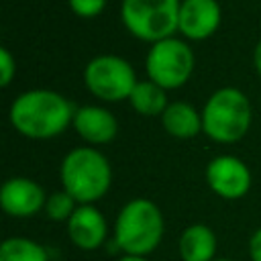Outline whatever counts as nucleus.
Returning <instances> with one entry per match:
<instances>
[{"instance_id": "obj_1", "label": "nucleus", "mask_w": 261, "mask_h": 261, "mask_svg": "<svg viewBox=\"0 0 261 261\" xmlns=\"http://www.w3.org/2000/svg\"><path fill=\"white\" fill-rule=\"evenodd\" d=\"M73 106L51 90L22 92L10 106L12 126L29 139H51L73 122Z\"/></svg>"}, {"instance_id": "obj_2", "label": "nucleus", "mask_w": 261, "mask_h": 261, "mask_svg": "<svg viewBox=\"0 0 261 261\" xmlns=\"http://www.w3.org/2000/svg\"><path fill=\"white\" fill-rule=\"evenodd\" d=\"M165 222L159 206L147 198H135L122 206L114 224V243L124 255L147 257L163 239Z\"/></svg>"}, {"instance_id": "obj_3", "label": "nucleus", "mask_w": 261, "mask_h": 261, "mask_svg": "<svg viewBox=\"0 0 261 261\" xmlns=\"http://www.w3.org/2000/svg\"><path fill=\"white\" fill-rule=\"evenodd\" d=\"M59 177L63 190L77 204H92L108 192L112 169L100 151L92 147H77L63 157Z\"/></svg>"}, {"instance_id": "obj_4", "label": "nucleus", "mask_w": 261, "mask_h": 261, "mask_svg": "<svg viewBox=\"0 0 261 261\" xmlns=\"http://www.w3.org/2000/svg\"><path fill=\"white\" fill-rule=\"evenodd\" d=\"M251 124V104L237 88L216 90L204 104L202 130L218 143H234L243 139Z\"/></svg>"}, {"instance_id": "obj_5", "label": "nucleus", "mask_w": 261, "mask_h": 261, "mask_svg": "<svg viewBox=\"0 0 261 261\" xmlns=\"http://www.w3.org/2000/svg\"><path fill=\"white\" fill-rule=\"evenodd\" d=\"M179 6V0H122L120 16L130 35L157 43L177 31Z\"/></svg>"}, {"instance_id": "obj_6", "label": "nucleus", "mask_w": 261, "mask_h": 261, "mask_svg": "<svg viewBox=\"0 0 261 261\" xmlns=\"http://www.w3.org/2000/svg\"><path fill=\"white\" fill-rule=\"evenodd\" d=\"M145 65L151 82H155L163 90H173L190 80L194 71V53L184 41L169 37L153 43L147 53Z\"/></svg>"}, {"instance_id": "obj_7", "label": "nucleus", "mask_w": 261, "mask_h": 261, "mask_svg": "<svg viewBox=\"0 0 261 261\" xmlns=\"http://www.w3.org/2000/svg\"><path fill=\"white\" fill-rule=\"evenodd\" d=\"M84 82L88 90L108 102L130 98L137 80L130 63L118 55H98L84 69Z\"/></svg>"}, {"instance_id": "obj_8", "label": "nucleus", "mask_w": 261, "mask_h": 261, "mask_svg": "<svg viewBox=\"0 0 261 261\" xmlns=\"http://www.w3.org/2000/svg\"><path fill=\"white\" fill-rule=\"evenodd\" d=\"M206 181L216 196L239 200L251 188V171L239 157L220 155L206 165Z\"/></svg>"}, {"instance_id": "obj_9", "label": "nucleus", "mask_w": 261, "mask_h": 261, "mask_svg": "<svg viewBox=\"0 0 261 261\" xmlns=\"http://www.w3.org/2000/svg\"><path fill=\"white\" fill-rule=\"evenodd\" d=\"M47 196L43 188L29 177H10L0 190V206L8 216L27 218L45 210Z\"/></svg>"}, {"instance_id": "obj_10", "label": "nucleus", "mask_w": 261, "mask_h": 261, "mask_svg": "<svg viewBox=\"0 0 261 261\" xmlns=\"http://www.w3.org/2000/svg\"><path fill=\"white\" fill-rule=\"evenodd\" d=\"M67 234L77 249L96 251L106 243L108 224L104 214L92 204H80L67 220Z\"/></svg>"}, {"instance_id": "obj_11", "label": "nucleus", "mask_w": 261, "mask_h": 261, "mask_svg": "<svg viewBox=\"0 0 261 261\" xmlns=\"http://www.w3.org/2000/svg\"><path fill=\"white\" fill-rule=\"evenodd\" d=\"M220 24V6L216 0H184L179 6V33L202 41Z\"/></svg>"}, {"instance_id": "obj_12", "label": "nucleus", "mask_w": 261, "mask_h": 261, "mask_svg": "<svg viewBox=\"0 0 261 261\" xmlns=\"http://www.w3.org/2000/svg\"><path fill=\"white\" fill-rule=\"evenodd\" d=\"M73 128L88 143L102 145L116 137L118 124H116V118L112 116V112H108L106 108L84 106V108H77L73 114Z\"/></svg>"}, {"instance_id": "obj_13", "label": "nucleus", "mask_w": 261, "mask_h": 261, "mask_svg": "<svg viewBox=\"0 0 261 261\" xmlns=\"http://www.w3.org/2000/svg\"><path fill=\"white\" fill-rule=\"evenodd\" d=\"M181 261H214L216 234L206 224H190L179 237Z\"/></svg>"}, {"instance_id": "obj_14", "label": "nucleus", "mask_w": 261, "mask_h": 261, "mask_svg": "<svg viewBox=\"0 0 261 261\" xmlns=\"http://www.w3.org/2000/svg\"><path fill=\"white\" fill-rule=\"evenodd\" d=\"M163 128L175 139H190L202 130V114L186 102H171L161 114Z\"/></svg>"}, {"instance_id": "obj_15", "label": "nucleus", "mask_w": 261, "mask_h": 261, "mask_svg": "<svg viewBox=\"0 0 261 261\" xmlns=\"http://www.w3.org/2000/svg\"><path fill=\"white\" fill-rule=\"evenodd\" d=\"M130 104L139 114L145 116H157L163 114V110L169 106L167 104V96L165 90L161 86H157L155 82H137L133 94H130Z\"/></svg>"}, {"instance_id": "obj_16", "label": "nucleus", "mask_w": 261, "mask_h": 261, "mask_svg": "<svg viewBox=\"0 0 261 261\" xmlns=\"http://www.w3.org/2000/svg\"><path fill=\"white\" fill-rule=\"evenodd\" d=\"M0 261H49L43 245L27 237H8L0 245Z\"/></svg>"}, {"instance_id": "obj_17", "label": "nucleus", "mask_w": 261, "mask_h": 261, "mask_svg": "<svg viewBox=\"0 0 261 261\" xmlns=\"http://www.w3.org/2000/svg\"><path fill=\"white\" fill-rule=\"evenodd\" d=\"M75 208H77V202L65 190L53 192L45 202V214L55 222H63V220L67 222L75 212Z\"/></svg>"}, {"instance_id": "obj_18", "label": "nucleus", "mask_w": 261, "mask_h": 261, "mask_svg": "<svg viewBox=\"0 0 261 261\" xmlns=\"http://www.w3.org/2000/svg\"><path fill=\"white\" fill-rule=\"evenodd\" d=\"M69 6L77 16L92 18L104 10L106 0H69Z\"/></svg>"}, {"instance_id": "obj_19", "label": "nucleus", "mask_w": 261, "mask_h": 261, "mask_svg": "<svg viewBox=\"0 0 261 261\" xmlns=\"http://www.w3.org/2000/svg\"><path fill=\"white\" fill-rule=\"evenodd\" d=\"M0 71H2V86H8L14 77V71H16V63H14V57L10 55V51L6 47L0 49Z\"/></svg>"}, {"instance_id": "obj_20", "label": "nucleus", "mask_w": 261, "mask_h": 261, "mask_svg": "<svg viewBox=\"0 0 261 261\" xmlns=\"http://www.w3.org/2000/svg\"><path fill=\"white\" fill-rule=\"evenodd\" d=\"M249 257L251 261H261V228H257L249 239Z\"/></svg>"}, {"instance_id": "obj_21", "label": "nucleus", "mask_w": 261, "mask_h": 261, "mask_svg": "<svg viewBox=\"0 0 261 261\" xmlns=\"http://www.w3.org/2000/svg\"><path fill=\"white\" fill-rule=\"evenodd\" d=\"M253 61H255V69H257V71H259V75H261V41H259V43H257V47H255Z\"/></svg>"}, {"instance_id": "obj_22", "label": "nucleus", "mask_w": 261, "mask_h": 261, "mask_svg": "<svg viewBox=\"0 0 261 261\" xmlns=\"http://www.w3.org/2000/svg\"><path fill=\"white\" fill-rule=\"evenodd\" d=\"M118 261H149L147 257H139V255H122Z\"/></svg>"}, {"instance_id": "obj_23", "label": "nucleus", "mask_w": 261, "mask_h": 261, "mask_svg": "<svg viewBox=\"0 0 261 261\" xmlns=\"http://www.w3.org/2000/svg\"><path fill=\"white\" fill-rule=\"evenodd\" d=\"M214 261H232V259H214Z\"/></svg>"}]
</instances>
